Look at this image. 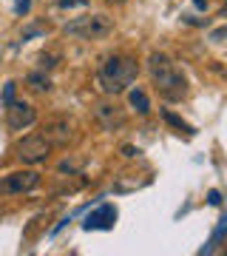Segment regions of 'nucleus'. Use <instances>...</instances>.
<instances>
[{
  "instance_id": "1",
  "label": "nucleus",
  "mask_w": 227,
  "mask_h": 256,
  "mask_svg": "<svg viewBox=\"0 0 227 256\" xmlns=\"http://www.w3.org/2000/svg\"><path fill=\"white\" fill-rule=\"evenodd\" d=\"M148 77L154 82V88L159 92V97L168 102H179L188 97V80L182 77V72L171 63L168 54H154L148 57Z\"/></svg>"
},
{
  "instance_id": "2",
  "label": "nucleus",
  "mask_w": 227,
  "mask_h": 256,
  "mask_svg": "<svg viewBox=\"0 0 227 256\" xmlns=\"http://www.w3.org/2000/svg\"><path fill=\"white\" fill-rule=\"evenodd\" d=\"M136 74H139V66H136L134 57L114 54V57H108V60L100 66V72H97V82H100L102 94H108V97H119V94H125L128 88L136 82Z\"/></svg>"
},
{
  "instance_id": "3",
  "label": "nucleus",
  "mask_w": 227,
  "mask_h": 256,
  "mask_svg": "<svg viewBox=\"0 0 227 256\" xmlns=\"http://www.w3.org/2000/svg\"><path fill=\"white\" fill-rule=\"evenodd\" d=\"M63 32L71 37H80V40H100V37L114 32V20L108 14H82V18L65 23Z\"/></svg>"
},
{
  "instance_id": "4",
  "label": "nucleus",
  "mask_w": 227,
  "mask_h": 256,
  "mask_svg": "<svg viewBox=\"0 0 227 256\" xmlns=\"http://www.w3.org/2000/svg\"><path fill=\"white\" fill-rule=\"evenodd\" d=\"M51 142L43 137V134H28V137H23L14 146V156H17L23 165H40L48 160V154H51Z\"/></svg>"
},
{
  "instance_id": "5",
  "label": "nucleus",
  "mask_w": 227,
  "mask_h": 256,
  "mask_svg": "<svg viewBox=\"0 0 227 256\" xmlns=\"http://www.w3.org/2000/svg\"><path fill=\"white\" fill-rule=\"evenodd\" d=\"M40 185L37 171H11V174L0 176V196H20V194H31Z\"/></svg>"
},
{
  "instance_id": "6",
  "label": "nucleus",
  "mask_w": 227,
  "mask_h": 256,
  "mask_svg": "<svg viewBox=\"0 0 227 256\" xmlns=\"http://www.w3.org/2000/svg\"><path fill=\"white\" fill-rule=\"evenodd\" d=\"M34 122H37L34 106H28V102H23V100H11L9 106H6V126H9L11 131H26V128H31Z\"/></svg>"
},
{
  "instance_id": "7",
  "label": "nucleus",
  "mask_w": 227,
  "mask_h": 256,
  "mask_svg": "<svg viewBox=\"0 0 227 256\" xmlns=\"http://www.w3.org/2000/svg\"><path fill=\"white\" fill-rule=\"evenodd\" d=\"M94 120L105 131H117V128L125 126V111L119 108L117 102H97L94 106Z\"/></svg>"
},
{
  "instance_id": "8",
  "label": "nucleus",
  "mask_w": 227,
  "mask_h": 256,
  "mask_svg": "<svg viewBox=\"0 0 227 256\" xmlns=\"http://www.w3.org/2000/svg\"><path fill=\"white\" fill-rule=\"evenodd\" d=\"M114 222H117V208L114 205H100L97 210H91L85 222H82V228L85 230H108L114 228Z\"/></svg>"
},
{
  "instance_id": "9",
  "label": "nucleus",
  "mask_w": 227,
  "mask_h": 256,
  "mask_svg": "<svg viewBox=\"0 0 227 256\" xmlns=\"http://www.w3.org/2000/svg\"><path fill=\"white\" fill-rule=\"evenodd\" d=\"M43 137L51 142V146H65L71 140V126L68 120H51L48 126L43 128Z\"/></svg>"
},
{
  "instance_id": "10",
  "label": "nucleus",
  "mask_w": 227,
  "mask_h": 256,
  "mask_svg": "<svg viewBox=\"0 0 227 256\" xmlns=\"http://www.w3.org/2000/svg\"><path fill=\"white\" fill-rule=\"evenodd\" d=\"M128 106H131V108L136 111V114H142V117H145L148 111H151V100H148V94L142 92V88H139V86H131V88H128Z\"/></svg>"
},
{
  "instance_id": "11",
  "label": "nucleus",
  "mask_w": 227,
  "mask_h": 256,
  "mask_svg": "<svg viewBox=\"0 0 227 256\" xmlns=\"http://www.w3.org/2000/svg\"><path fill=\"white\" fill-rule=\"evenodd\" d=\"M82 168H85V156H63V160L57 162V171H60V174H68V176L80 174Z\"/></svg>"
},
{
  "instance_id": "12",
  "label": "nucleus",
  "mask_w": 227,
  "mask_h": 256,
  "mask_svg": "<svg viewBox=\"0 0 227 256\" xmlns=\"http://www.w3.org/2000/svg\"><path fill=\"white\" fill-rule=\"evenodd\" d=\"M28 88H34V92H51V80L43 72H34V74H28Z\"/></svg>"
},
{
  "instance_id": "13",
  "label": "nucleus",
  "mask_w": 227,
  "mask_h": 256,
  "mask_svg": "<svg viewBox=\"0 0 227 256\" xmlns=\"http://www.w3.org/2000/svg\"><path fill=\"white\" fill-rule=\"evenodd\" d=\"M162 117H165V122H168V126H173V128H176V131H185L188 137H193V134H196V131H193V128L188 126L185 120H179V117H176L173 111H162Z\"/></svg>"
},
{
  "instance_id": "14",
  "label": "nucleus",
  "mask_w": 227,
  "mask_h": 256,
  "mask_svg": "<svg viewBox=\"0 0 227 256\" xmlns=\"http://www.w3.org/2000/svg\"><path fill=\"white\" fill-rule=\"evenodd\" d=\"M142 185H148V180H117L114 182V191L125 194V191H134V188H142Z\"/></svg>"
},
{
  "instance_id": "15",
  "label": "nucleus",
  "mask_w": 227,
  "mask_h": 256,
  "mask_svg": "<svg viewBox=\"0 0 227 256\" xmlns=\"http://www.w3.org/2000/svg\"><path fill=\"white\" fill-rule=\"evenodd\" d=\"M14 88H17V82H6V86H3V102H6V106H9L11 100H14Z\"/></svg>"
},
{
  "instance_id": "16",
  "label": "nucleus",
  "mask_w": 227,
  "mask_h": 256,
  "mask_svg": "<svg viewBox=\"0 0 227 256\" xmlns=\"http://www.w3.org/2000/svg\"><path fill=\"white\" fill-rule=\"evenodd\" d=\"M28 9H31V0H17V3H14V12H17V14H26Z\"/></svg>"
},
{
  "instance_id": "17",
  "label": "nucleus",
  "mask_w": 227,
  "mask_h": 256,
  "mask_svg": "<svg viewBox=\"0 0 227 256\" xmlns=\"http://www.w3.org/2000/svg\"><path fill=\"white\" fill-rule=\"evenodd\" d=\"M122 154H125L128 160H134V156H139L142 151H139V148H134V146H122Z\"/></svg>"
},
{
  "instance_id": "18",
  "label": "nucleus",
  "mask_w": 227,
  "mask_h": 256,
  "mask_svg": "<svg viewBox=\"0 0 227 256\" xmlns=\"http://www.w3.org/2000/svg\"><path fill=\"white\" fill-rule=\"evenodd\" d=\"M88 0H60V6L63 9H71V6H85Z\"/></svg>"
},
{
  "instance_id": "19",
  "label": "nucleus",
  "mask_w": 227,
  "mask_h": 256,
  "mask_svg": "<svg viewBox=\"0 0 227 256\" xmlns=\"http://www.w3.org/2000/svg\"><path fill=\"white\" fill-rule=\"evenodd\" d=\"M210 205H222V194L219 191H210Z\"/></svg>"
},
{
  "instance_id": "20",
  "label": "nucleus",
  "mask_w": 227,
  "mask_h": 256,
  "mask_svg": "<svg viewBox=\"0 0 227 256\" xmlns=\"http://www.w3.org/2000/svg\"><path fill=\"white\" fill-rule=\"evenodd\" d=\"M222 37H225V28H219V32H213V40H216V43H222Z\"/></svg>"
},
{
  "instance_id": "21",
  "label": "nucleus",
  "mask_w": 227,
  "mask_h": 256,
  "mask_svg": "<svg viewBox=\"0 0 227 256\" xmlns=\"http://www.w3.org/2000/svg\"><path fill=\"white\" fill-rule=\"evenodd\" d=\"M108 6H122V3H128V0H105Z\"/></svg>"
},
{
  "instance_id": "22",
  "label": "nucleus",
  "mask_w": 227,
  "mask_h": 256,
  "mask_svg": "<svg viewBox=\"0 0 227 256\" xmlns=\"http://www.w3.org/2000/svg\"><path fill=\"white\" fill-rule=\"evenodd\" d=\"M193 3H196L199 9H208V0H193Z\"/></svg>"
}]
</instances>
